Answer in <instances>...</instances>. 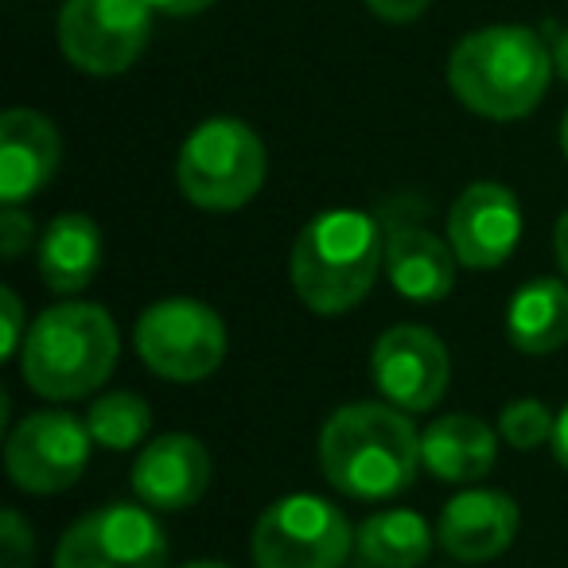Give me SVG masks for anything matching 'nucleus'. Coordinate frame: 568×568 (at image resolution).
<instances>
[{
  "mask_svg": "<svg viewBox=\"0 0 568 568\" xmlns=\"http://www.w3.org/2000/svg\"><path fill=\"white\" fill-rule=\"evenodd\" d=\"M211 487V452L199 436L164 433L141 448L133 464V490L149 510L180 514Z\"/></svg>",
  "mask_w": 568,
  "mask_h": 568,
  "instance_id": "ddd939ff",
  "label": "nucleus"
},
{
  "mask_svg": "<svg viewBox=\"0 0 568 568\" xmlns=\"http://www.w3.org/2000/svg\"><path fill=\"white\" fill-rule=\"evenodd\" d=\"M36 265L51 293H82L102 265V230L90 214H55L36 245Z\"/></svg>",
  "mask_w": 568,
  "mask_h": 568,
  "instance_id": "a211bd4d",
  "label": "nucleus"
},
{
  "mask_svg": "<svg viewBox=\"0 0 568 568\" xmlns=\"http://www.w3.org/2000/svg\"><path fill=\"white\" fill-rule=\"evenodd\" d=\"M386 226L374 214L339 206L324 211L296 234L293 288L316 316H343L358 308L378 281Z\"/></svg>",
  "mask_w": 568,
  "mask_h": 568,
  "instance_id": "7ed1b4c3",
  "label": "nucleus"
},
{
  "mask_svg": "<svg viewBox=\"0 0 568 568\" xmlns=\"http://www.w3.org/2000/svg\"><path fill=\"white\" fill-rule=\"evenodd\" d=\"M506 339L521 355H552L568 343V281L537 276L506 304Z\"/></svg>",
  "mask_w": 568,
  "mask_h": 568,
  "instance_id": "6ab92c4d",
  "label": "nucleus"
},
{
  "mask_svg": "<svg viewBox=\"0 0 568 568\" xmlns=\"http://www.w3.org/2000/svg\"><path fill=\"white\" fill-rule=\"evenodd\" d=\"M0 312H4V320H0V332H4L0 358H20L24 339H28V327H32V324H24V304H20V296H17V288H12V284H4V288H0Z\"/></svg>",
  "mask_w": 568,
  "mask_h": 568,
  "instance_id": "393cba45",
  "label": "nucleus"
},
{
  "mask_svg": "<svg viewBox=\"0 0 568 568\" xmlns=\"http://www.w3.org/2000/svg\"><path fill=\"white\" fill-rule=\"evenodd\" d=\"M552 428H557V413L537 397H518L498 413V436L518 452H534L549 444Z\"/></svg>",
  "mask_w": 568,
  "mask_h": 568,
  "instance_id": "4be33fe9",
  "label": "nucleus"
},
{
  "mask_svg": "<svg viewBox=\"0 0 568 568\" xmlns=\"http://www.w3.org/2000/svg\"><path fill=\"white\" fill-rule=\"evenodd\" d=\"M549 51H552V67H557L560 82H568V28H557V32H552Z\"/></svg>",
  "mask_w": 568,
  "mask_h": 568,
  "instance_id": "c85d7f7f",
  "label": "nucleus"
},
{
  "mask_svg": "<svg viewBox=\"0 0 568 568\" xmlns=\"http://www.w3.org/2000/svg\"><path fill=\"white\" fill-rule=\"evenodd\" d=\"M149 4L164 17H195V12H206L219 0H149Z\"/></svg>",
  "mask_w": 568,
  "mask_h": 568,
  "instance_id": "bb28decb",
  "label": "nucleus"
},
{
  "mask_svg": "<svg viewBox=\"0 0 568 568\" xmlns=\"http://www.w3.org/2000/svg\"><path fill=\"white\" fill-rule=\"evenodd\" d=\"M32 552H36V534L24 521L20 510H4L0 514V568H32Z\"/></svg>",
  "mask_w": 568,
  "mask_h": 568,
  "instance_id": "5701e85b",
  "label": "nucleus"
},
{
  "mask_svg": "<svg viewBox=\"0 0 568 568\" xmlns=\"http://www.w3.org/2000/svg\"><path fill=\"white\" fill-rule=\"evenodd\" d=\"M133 343L141 363L156 378L203 382L226 358V324L211 304L191 301V296H168L141 312Z\"/></svg>",
  "mask_w": 568,
  "mask_h": 568,
  "instance_id": "0eeeda50",
  "label": "nucleus"
},
{
  "mask_svg": "<svg viewBox=\"0 0 568 568\" xmlns=\"http://www.w3.org/2000/svg\"><path fill=\"white\" fill-rule=\"evenodd\" d=\"M36 237H40L36 234V219L24 206H4L0 211V257L9 261V265L24 257L32 245H40Z\"/></svg>",
  "mask_w": 568,
  "mask_h": 568,
  "instance_id": "b1692460",
  "label": "nucleus"
},
{
  "mask_svg": "<svg viewBox=\"0 0 568 568\" xmlns=\"http://www.w3.org/2000/svg\"><path fill=\"white\" fill-rule=\"evenodd\" d=\"M498 459V433L475 413H448L436 417L420 433V464L433 479L467 487L475 479H487Z\"/></svg>",
  "mask_w": 568,
  "mask_h": 568,
  "instance_id": "f3484780",
  "label": "nucleus"
},
{
  "mask_svg": "<svg viewBox=\"0 0 568 568\" xmlns=\"http://www.w3.org/2000/svg\"><path fill=\"white\" fill-rule=\"evenodd\" d=\"M87 417H74L67 409L28 413L4 444V467L9 479L28 495H59L82 479L90 464Z\"/></svg>",
  "mask_w": 568,
  "mask_h": 568,
  "instance_id": "9d476101",
  "label": "nucleus"
},
{
  "mask_svg": "<svg viewBox=\"0 0 568 568\" xmlns=\"http://www.w3.org/2000/svg\"><path fill=\"white\" fill-rule=\"evenodd\" d=\"M87 428L98 448H105V452L141 448L152 436V409L141 394L113 389V394L94 397V405L87 409Z\"/></svg>",
  "mask_w": 568,
  "mask_h": 568,
  "instance_id": "412c9836",
  "label": "nucleus"
},
{
  "mask_svg": "<svg viewBox=\"0 0 568 568\" xmlns=\"http://www.w3.org/2000/svg\"><path fill=\"white\" fill-rule=\"evenodd\" d=\"M521 526V510L510 495L490 487H467L440 510L436 521V541L464 565L503 557L514 545Z\"/></svg>",
  "mask_w": 568,
  "mask_h": 568,
  "instance_id": "4468645a",
  "label": "nucleus"
},
{
  "mask_svg": "<svg viewBox=\"0 0 568 568\" xmlns=\"http://www.w3.org/2000/svg\"><path fill=\"white\" fill-rule=\"evenodd\" d=\"M363 4L378 20H386V24H409V20H417L433 0H363Z\"/></svg>",
  "mask_w": 568,
  "mask_h": 568,
  "instance_id": "a878e982",
  "label": "nucleus"
},
{
  "mask_svg": "<svg viewBox=\"0 0 568 568\" xmlns=\"http://www.w3.org/2000/svg\"><path fill=\"white\" fill-rule=\"evenodd\" d=\"M371 378L389 405L405 413H428L448 389V347L433 327L394 324L374 339Z\"/></svg>",
  "mask_w": 568,
  "mask_h": 568,
  "instance_id": "9b49d317",
  "label": "nucleus"
},
{
  "mask_svg": "<svg viewBox=\"0 0 568 568\" xmlns=\"http://www.w3.org/2000/svg\"><path fill=\"white\" fill-rule=\"evenodd\" d=\"M552 253H557V265L560 273H565L568 281V211L557 219V226H552Z\"/></svg>",
  "mask_w": 568,
  "mask_h": 568,
  "instance_id": "c756f323",
  "label": "nucleus"
},
{
  "mask_svg": "<svg viewBox=\"0 0 568 568\" xmlns=\"http://www.w3.org/2000/svg\"><path fill=\"white\" fill-rule=\"evenodd\" d=\"M560 152H565V160H568V110H565V118H560Z\"/></svg>",
  "mask_w": 568,
  "mask_h": 568,
  "instance_id": "7c9ffc66",
  "label": "nucleus"
},
{
  "mask_svg": "<svg viewBox=\"0 0 568 568\" xmlns=\"http://www.w3.org/2000/svg\"><path fill=\"white\" fill-rule=\"evenodd\" d=\"M549 448H552V459H557V464L568 471V405L557 413V428H552Z\"/></svg>",
  "mask_w": 568,
  "mask_h": 568,
  "instance_id": "cd10ccee",
  "label": "nucleus"
},
{
  "mask_svg": "<svg viewBox=\"0 0 568 568\" xmlns=\"http://www.w3.org/2000/svg\"><path fill=\"white\" fill-rule=\"evenodd\" d=\"M386 276L394 293L413 304H436L456 288L459 257L452 242H440L433 230L417 219H389L386 222Z\"/></svg>",
  "mask_w": 568,
  "mask_h": 568,
  "instance_id": "dca6fc26",
  "label": "nucleus"
},
{
  "mask_svg": "<svg viewBox=\"0 0 568 568\" xmlns=\"http://www.w3.org/2000/svg\"><path fill=\"white\" fill-rule=\"evenodd\" d=\"M121 335L102 304L63 301L40 312L20 351V378L48 402H79L105 386L118 366Z\"/></svg>",
  "mask_w": 568,
  "mask_h": 568,
  "instance_id": "20e7f679",
  "label": "nucleus"
},
{
  "mask_svg": "<svg viewBox=\"0 0 568 568\" xmlns=\"http://www.w3.org/2000/svg\"><path fill=\"white\" fill-rule=\"evenodd\" d=\"M63 164V136L43 113L9 110L0 118V199L4 206H20L40 195L55 180Z\"/></svg>",
  "mask_w": 568,
  "mask_h": 568,
  "instance_id": "2eb2a0df",
  "label": "nucleus"
},
{
  "mask_svg": "<svg viewBox=\"0 0 568 568\" xmlns=\"http://www.w3.org/2000/svg\"><path fill=\"white\" fill-rule=\"evenodd\" d=\"M521 237V203L506 183H467L448 211V242L459 265L498 268Z\"/></svg>",
  "mask_w": 568,
  "mask_h": 568,
  "instance_id": "f8f14e48",
  "label": "nucleus"
},
{
  "mask_svg": "<svg viewBox=\"0 0 568 568\" xmlns=\"http://www.w3.org/2000/svg\"><path fill=\"white\" fill-rule=\"evenodd\" d=\"M175 183L199 211H242L265 183V144L237 118L203 121L183 141Z\"/></svg>",
  "mask_w": 568,
  "mask_h": 568,
  "instance_id": "39448f33",
  "label": "nucleus"
},
{
  "mask_svg": "<svg viewBox=\"0 0 568 568\" xmlns=\"http://www.w3.org/2000/svg\"><path fill=\"white\" fill-rule=\"evenodd\" d=\"M152 12L149 0H63L55 24L59 51L82 74H121L149 48Z\"/></svg>",
  "mask_w": 568,
  "mask_h": 568,
  "instance_id": "6e6552de",
  "label": "nucleus"
},
{
  "mask_svg": "<svg viewBox=\"0 0 568 568\" xmlns=\"http://www.w3.org/2000/svg\"><path fill=\"white\" fill-rule=\"evenodd\" d=\"M552 51L534 28L490 24L464 36L448 59V87L459 105L487 121H518L541 105L552 79Z\"/></svg>",
  "mask_w": 568,
  "mask_h": 568,
  "instance_id": "f03ea898",
  "label": "nucleus"
},
{
  "mask_svg": "<svg viewBox=\"0 0 568 568\" xmlns=\"http://www.w3.org/2000/svg\"><path fill=\"white\" fill-rule=\"evenodd\" d=\"M180 568H230L222 560H191V565H180Z\"/></svg>",
  "mask_w": 568,
  "mask_h": 568,
  "instance_id": "2f4dec72",
  "label": "nucleus"
},
{
  "mask_svg": "<svg viewBox=\"0 0 568 568\" xmlns=\"http://www.w3.org/2000/svg\"><path fill=\"white\" fill-rule=\"evenodd\" d=\"M55 568H168V534L144 503L98 506L59 537Z\"/></svg>",
  "mask_w": 568,
  "mask_h": 568,
  "instance_id": "1a4fd4ad",
  "label": "nucleus"
},
{
  "mask_svg": "<svg viewBox=\"0 0 568 568\" xmlns=\"http://www.w3.org/2000/svg\"><path fill=\"white\" fill-rule=\"evenodd\" d=\"M320 467L347 498H394L413 487L420 464V433L405 409L378 402L339 405L320 433Z\"/></svg>",
  "mask_w": 568,
  "mask_h": 568,
  "instance_id": "f257e3e1",
  "label": "nucleus"
},
{
  "mask_svg": "<svg viewBox=\"0 0 568 568\" xmlns=\"http://www.w3.org/2000/svg\"><path fill=\"white\" fill-rule=\"evenodd\" d=\"M355 549L347 514L320 495H284L253 521L250 552L257 568H343Z\"/></svg>",
  "mask_w": 568,
  "mask_h": 568,
  "instance_id": "423d86ee",
  "label": "nucleus"
},
{
  "mask_svg": "<svg viewBox=\"0 0 568 568\" xmlns=\"http://www.w3.org/2000/svg\"><path fill=\"white\" fill-rule=\"evenodd\" d=\"M355 552L371 568H420L433 552V526L417 510H378L355 529Z\"/></svg>",
  "mask_w": 568,
  "mask_h": 568,
  "instance_id": "aec40b11",
  "label": "nucleus"
}]
</instances>
